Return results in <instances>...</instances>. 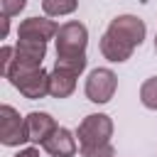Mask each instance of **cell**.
<instances>
[{
    "label": "cell",
    "mask_w": 157,
    "mask_h": 157,
    "mask_svg": "<svg viewBox=\"0 0 157 157\" xmlns=\"http://www.w3.org/2000/svg\"><path fill=\"white\" fill-rule=\"evenodd\" d=\"M76 74L64 71V69H52L49 71V96L52 98H69L76 88Z\"/></svg>",
    "instance_id": "cell-11"
},
{
    "label": "cell",
    "mask_w": 157,
    "mask_h": 157,
    "mask_svg": "<svg viewBox=\"0 0 157 157\" xmlns=\"http://www.w3.org/2000/svg\"><path fill=\"white\" fill-rule=\"evenodd\" d=\"M39 147H42L49 157H74L76 150H78L74 132L66 130V128H56V130H54Z\"/></svg>",
    "instance_id": "cell-9"
},
{
    "label": "cell",
    "mask_w": 157,
    "mask_h": 157,
    "mask_svg": "<svg viewBox=\"0 0 157 157\" xmlns=\"http://www.w3.org/2000/svg\"><path fill=\"white\" fill-rule=\"evenodd\" d=\"M5 78L29 101H39L49 96V74L42 66H15L12 64Z\"/></svg>",
    "instance_id": "cell-2"
},
{
    "label": "cell",
    "mask_w": 157,
    "mask_h": 157,
    "mask_svg": "<svg viewBox=\"0 0 157 157\" xmlns=\"http://www.w3.org/2000/svg\"><path fill=\"white\" fill-rule=\"evenodd\" d=\"M115 88H118V76L105 66L93 69L86 78V98L91 103H108L115 96Z\"/></svg>",
    "instance_id": "cell-5"
},
{
    "label": "cell",
    "mask_w": 157,
    "mask_h": 157,
    "mask_svg": "<svg viewBox=\"0 0 157 157\" xmlns=\"http://www.w3.org/2000/svg\"><path fill=\"white\" fill-rule=\"evenodd\" d=\"M78 0H42V10L47 17H64L76 12Z\"/></svg>",
    "instance_id": "cell-12"
},
{
    "label": "cell",
    "mask_w": 157,
    "mask_h": 157,
    "mask_svg": "<svg viewBox=\"0 0 157 157\" xmlns=\"http://www.w3.org/2000/svg\"><path fill=\"white\" fill-rule=\"evenodd\" d=\"M12 157H42V155H39V147H25V150H20Z\"/></svg>",
    "instance_id": "cell-17"
},
{
    "label": "cell",
    "mask_w": 157,
    "mask_h": 157,
    "mask_svg": "<svg viewBox=\"0 0 157 157\" xmlns=\"http://www.w3.org/2000/svg\"><path fill=\"white\" fill-rule=\"evenodd\" d=\"M155 52H157V34H155Z\"/></svg>",
    "instance_id": "cell-19"
},
{
    "label": "cell",
    "mask_w": 157,
    "mask_h": 157,
    "mask_svg": "<svg viewBox=\"0 0 157 157\" xmlns=\"http://www.w3.org/2000/svg\"><path fill=\"white\" fill-rule=\"evenodd\" d=\"M7 32H10V20L2 17V37H7Z\"/></svg>",
    "instance_id": "cell-18"
},
{
    "label": "cell",
    "mask_w": 157,
    "mask_h": 157,
    "mask_svg": "<svg viewBox=\"0 0 157 157\" xmlns=\"http://www.w3.org/2000/svg\"><path fill=\"white\" fill-rule=\"evenodd\" d=\"M59 25L49 17H27L17 27V39H37V42H49L56 39Z\"/></svg>",
    "instance_id": "cell-7"
},
{
    "label": "cell",
    "mask_w": 157,
    "mask_h": 157,
    "mask_svg": "<svg viewBox=\"0 0 157 157\" xmlns=\"http://www.w3.org/2000/svg\"><path fill=\"white\" fill-rule=\"evenodd\" d=\"M44 56H47V42H37V39H17L12 64H15V66H42ZM12 64H10V66H12Z\"/></svg>",
    "instance_id": "cell-8"
},
{
    "label": "cell",
    "mask_w": 157,
    "mask_h": 157,
    "mask_svg": "<svg viewBox=\"0 0 157 157\" xmlns=\"http://www.w3.org/2000/svg\"><path fill=\"white\" fill-rule=\"evenodd\" d=\"M81 157H113V120L105 113H91L78 123L76 130Z\"/></svg>",
    "instance_id": "cell-1"
},
{
    "label": "cell",
    "mask_w": 157,
    "mask_h": 157,
    "mask_svg": "<svg viewBox=\"0 0 157 157\" xmlns=\"http://www.w3.org/2000/svg\"><path fill=\"white\" fill-rule=\"evenodd\" d=\"M113 157H115V155H113Z\"/></svg>",
    "instance_id": "cell-20"
},
{
    "label": "cell",
    "mask_w": 157,
    "mask_h": 157,
    "mask_svg": "<svg viewBox=\"0 0 157 157\" xmlns=\"http://www.w3.org/2000/svg\"><path fill=\"white\" fill-rule=\"evenodd\" d=\"M27 7V0H0V10H2V17H15L20 15L22 10Z\"/></svg>",
    "instance_id": "cell-15"
},
{
    "label": "cell",
    "mask_w": 157,
    "mask_h": 157,
    "mask_svg": "<svg viewBox=\"0 0 157 157\" xmlns=\"http://www.w3.org/2000/svg\"><path fill=\"white\" fill-rule=\"evenodd\" d=\"M86 64H88V59H86V56H74V59H56V61H54V66H56V69L71 71V74H76V76H81V74H83Z\"/></svg>",
    "instance_id": "cell-14"
},
{
    "label": "cell",
    "mask_w": 157,
    "mask_h": 157,
    "mask_svg": "<svg viewBox=\"0 0 157 157\" xmlns=\"http://www.w3.org/2000/svg\"><path fill=\"white\" fill-rule=\"evenodd\" d=\"M25 125H27V140L29 142H44L59 125L56 120L49 115V113H42V110H32L27 118H25Z\"/></svg>",
    "instance_id": "cell-10"
},
{
    "label": "cell",
    "mask_w": 157,
    "mask_h": 157,
    "mask_svg": "<svg viewBox=\"0 0 157 157\" xmlns=\"http://www.w3.org/2000/svg\"><path fill=\"white\" fill-rule=\"evenodd\" d=\"M12 56H15V47H2L0 49V74L2 76H7V69H10V64H12Z\"/></svg>",
    "instance_id": "cell-16"
},
{
    "label": "cell",
    "mask_w": 157,
    "mask_h": 157,
    "mask_svg": "<svg viewBox=\"0 0 157 157\" xmlns=\"http://www.w3.org/2000/svg\"><path fill=\"white\" fill-rule=\"evenodd\" d=\"M0 142L5 147H20L22 142H29L25 118L7 103L0 105Z\"/></svg>",
    "instance_id": "cell-4"
},
{
    "label": "cell",
    "mask_w": 157,
    "mask_h": 157,
    "mask_svg": "<svg viewBox=\"0 0 157 157\" xmlns=\"http://www.w3.org/2000/svg\"><path fill=\"white\" fill-rule=\"evenodd\" d=\"M140 103L150 110H157V76H150L140 86Z\"/></svg>",
    "instance_id": "cell-13"
},
{
    "label": "cell",
    "mask_w": 157,
    "mask_h": 157,
    "mask_svg": "<svg viewBox=\"0 0 157 157\" xmlns=\"http://www.w3.org/2000/svg\"><path fill=\"white\" fill-rule=\"evenodd\" d=\"M56 59H74V56H86V44H88V29L78 20H69L59 25L56 32Z\"/></svg>",
    "instance_id": "cell-3"
},
{
    "label": "cell",
    "mask_w": 157,
    "mask_h": 157,
    "mask_svg": "<svg viewBox=\"0 0 157 157\" xmlns=\"http://www.w3.org/2000/svg\"><path fill=\"white\" fill-rule=\"evenodd\" d=\"M105 32L113 34V37H118V39H123V42L130 44L132 49H137V47L145 42L147 27H145V22H142L137 15H118V17L110 20V25H108Z\"/></svg>",
    "instance_id": "cell-6"
}]
</instances>
